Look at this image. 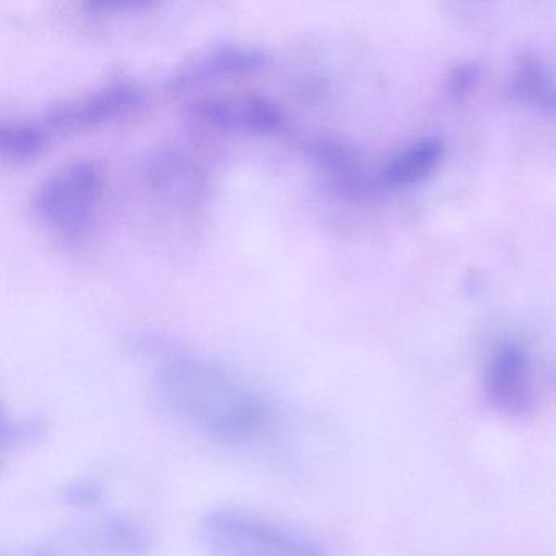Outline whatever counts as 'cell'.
Here are the masks:
<instances>
[{"label": "cell", "instance_id": "obj_1", "mask_svg": "<svg viewBox=\"0 0 556 556\" xmlns=\"http://www.w3.org/2000/svg\"><path fill=\"white\" fill-rule=\"evenodd\" d=\"M154 389L165 412L219 444L253 441L271 421L265 396L229 370L200 357L165 361L155 374Z\"/></svg>", "mask_w": 556, "mask_h": 556}, {"label": "cell", "instance_id": "obj_2", "mask_svg": "<svg viewBox=\"0 0 556 556\" xmlns=\"http://www.w3.org/2000/svg\"><path fill=\"white\" fill-rule=\"evenodd\" d=\"M105 190V170L99 162H67L37 185L31 194V213L58 239L80 243L92 236L99 224Z\"/></svg>", "mask_w": 556, "mask_h": 556}, {"label": "cell", "instance_id": "obj_3", "mask_svg": "<svg viewBox=\"0 0 556 556\" xmlns=\"http://www.w3.org/2000/svg\"><path fill=\"white\" fill-rule=\"evenodd\" d=\"M200 536L207 556H327L307 533L239 507L206 514Z\"/></svg>", "mask_w": 556, "mask_h": 556}, {"label": "cell", "instance_id": "obj_4", "mask_svg": "<svg viewBox=\"0 0 556 556\" xmlns=\"http://www.w3.org/2000/svg\"><path fill=\"white\" fill-rule=\"evenodd\" d=\"M142 90L128 80L109 83L92 92L51 106L43 126L47 131L77 132L118 122L141 109Z\"/></svg>", "mask_w": 556, "mask_h": 556}, {"label": "cell", "instance_id": "obj_5", "mask_svg": "<svg viewBox=\"0 0 556 556\" xmlns=\"http://www.w3.org/2000/svg\"><path fill=\"white\" fill-rule=\"evenodd\" d=\"M483 390L491 408L503 415L523 416L535 408L532 363L522 344H494L484 366Z\"/></svg>", "mask_w": 556, "mask_h": 556}, {"label": "cell", "instance_id": "obj_6", "mask_svg": "<svg viewBox=\"0 0 556 556\" xmlns=\"http://www.w3.org/2000/svg\"><path fill=\"white\" fill-rule=\"evenodd\" d=\"M191 116L214 131L271 136L286 125L285 112L265 97H211L191 106Z\"/></svg>", "mask_w": 556, "mask_h": 556}, {"label": "cell", "instance_id": "obj_7", "mask_svg": "<svg viewBox=\"0 0 556 556\" xmlns=\"http://www.w3.org/2000/svg\"><path fill=\"white\" fill-rule=\"evenodd\" d=\"M268 63V54L250 45H224L214 48L191 63L185 64L172 77V90H190L229 77L253 74Z\"/></svg>", "mask_w": 556, "mask_h": 556}, {"label": "cell", "instance_id": "obj_8", "mask_svg": "<svg viewBox=\"0 0 556 556\" xmlns=\"http://www.w3.org/2000/svg\"><path fill=\"white\" fill-rule=\"evenodd\" d=\"M444 151V144L438 139H422L387 162L383 180L393 187L418 184L441 164Z\"/></svg>", "mask_w": 556, "mask_h": 556}, {"label": "cell", "instance_id": "obj_9", "mask_svg": "<svg viewBox=\"0 0 556 556\" xmlns=\"http://www.w3.org/2000/svg\"><path fill=\"white\" fill-rule=\"evenodd\" d=\"M50 132L31 122H4L0 126V154L5 161L27 162L43 154Z\"/></svg>", "mask_w": 556, "mask_h": 556}, {"label": "cell", "instance_id": "obj_10", "mask_svg": "<svg viewBox=\"0 0 556 556\" xmlns=\"http://www.w3.org/2000/svg\"><path fill=\"white\" fill-rule=\"evenodd\" d=\"M516 90L535 105L542 109L556 110V86L540 63L533 58H526L517 70Z\"/></svg>", "mask_w": 556, "mask_h": 556}]
</instances>
